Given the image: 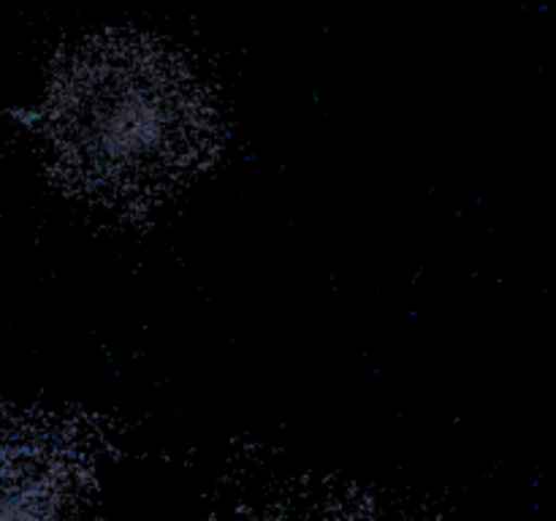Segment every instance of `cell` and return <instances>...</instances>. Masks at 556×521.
Here are the masks:
<instances>
[{"label": "cell", "instance_id": "cell-2", "mask_svg": "<svg viewBox=\"0 0 556 521\" xmlns=\"http://www.w3.org/2000/svg\"><path fill=\"white\" fill-rule=\"evenodd\" d=\"M0 521H54V499L16 456H0Z\"/></svg>", "mask_w": 556, "mask_h": 521}, {"label": "cell", "instance_id": "cell-1", "mask_svg": "<svg viewBox=\"0 0 556 521\" xmlns=\"http://www.w3.org/2000/svg\"><path fill=\"white\" fill-rule=\"evenodd\" d=\"M52 171L114 212L155 206L217 150V109L166 43L139 33L81 41L54 71L38 112Z\"/></svg>", "mask_w": 556, "mask_h": 521}]
</instances>
